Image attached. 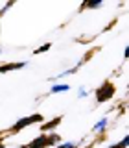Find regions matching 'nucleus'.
<instances>
[{"label": "nucleus", "mask_w": 129, "mask_h": 148, "mask_svg": "<svg viewBox=\"0 0 129 148\" xmlns=\"http://www.w3.org/2000/svg\"><path fill=\"white\" fill-rule=\"evenodd\" d=\"M50 46H52V45H50V43H46V45H43V46H41V48H37V50H35V54H43V52H46V50H48Z\"/></svg>", "instance_id": "11"}, {"label": "nucleus", "mask_w": 129, "mask_h": 148, "mask_svg": "<svg viewBox=\"0 0 129 148\" xmlns=\"http://www.w3.org/2000/svg\"><path fill=\"white\" fill-rule=\"evenodd\" d=\"M59 141H61V137L57 135V133H50V135H46V143H48V146H57Z\"/></svg>", "instance_id": "6"}, {"label": "nucleus", "mask_w": 129, "mask_h": 148, "mask_svg": "<svg viewBox=\"0 0 129 148\" xmlns=\"http://www.w3.org/2000/svg\"><path fill=\"white\" fill-rule=\"evenodd\" d=\"M105 126H107V119L103 117V119H101V120H100V122L96 124V126L92 128V130H94V132H100V130H105Z\"/></svg>", "instance_id": "9"}, {"label": "nucleus", "mask_w": 129, "mask_h": 148, "mask_svg": "<svg viewBox=\"0 0 129 148\" xmlns=\"http://www.w3.org/2000/svg\"><path fill=\"white\" fill-rule=\"evenodd\" d=\"M24 61H20V63H7V65H2L0 67V72H7V71H17V69H22L24 67Z\"/></svg>", "instance_id": "5"}, {"label": "nucleus", "mask_w": 129, "mask_h": 148, "mask_svg": "<svg viewBox=\"0 0 129 148\" xmlns=\"http://www.w3.org/2000/svg\"><path fill=\"white\" fill-rule=\"evenodd\" d=\"M118 145H120V148H127V137H124L122 141L118 143Z\"/></svg>", "instance_id": "12"}, {"label": "nucleus", "mask_w": 129, "mask_h": 148, "mask_svg": "<svg viewBox=\"0 0 129 148\" xmlns=\"http://www.w3.org/2000/svg\"><path fill=\"white\" fill-rule=\"evenodd\" d=\"M114 96V85L111 82H103L101 83V87H98V91H96V100L100 102H107Z\"/></svg>", "instance_id": "1"}, {"label": "nucleus", "mask_w": 129, "mask_h": 148, "mask_svg": "<svg viewBox=\"0 0 129 148\" xmlns=\"http://www.w3.org/2000/svg\"><path fill=\"white\" fill-rule=\"evenodd\" d=\"M48 146V143H46V135H39L35 137L33 141H30L26 145V148H46Z\"/></svg>", "instance_id": "3"}, {"label": "nucleus", "mask_w": 129, "mask_h": 148, "mask_svg": "<svg viewBox=\"0 0 129 148\" xmlns=\"http://www.w3.org/2000/svg\"><path fill=\"white\" fill-rule=\"evenodd\" d=\"M76 143H63V145H57L55 148H76Z\"/></svg>", "instance_id": "10"}, {"label": "nucleus", "mask_w": 129, "mask_h": 148, "mask_svg": "<svg viewBox=\"0 0 129 148\" xmlns=\"http://www.w3.org/2000/svg\"><path fill=\"white\" fill-rule=\"evenodd\" d=\"M0 148H2V143H0Z\"/></svg>", "instance_id": "14"}, {"label": "nucleus", "mask_w": 129, "mask_h": 148, "mask_svg": "<svg viewBox=\"0 0 129 148\" xmlns=\"http://www.w3.org/2000/svg\"><path fill=\"white\" fill-rule=\"evenodd\" d=\"M109 148H120V145H113V146H109Z\"/></svg>", "instance_id": "13"}, {"label": "nucleus", "mask_w": 129, "mask_h": 148, "mask_svg": "<svg viewBox=\"0 0 129 148\" xmlns=\"http://www.w3.org/2000/svg\"><path fill=\"white\" fill-rule=\"evenodd\" d=\"M68 89H70V87L64 85V83H59V85L55 83V85L52 87V92H64V91H68Z\"/></svg>", "instance_id": "8"}, {"label": "nucleus", "mask_w": 129, "mask_h": 148, "mask_svg": "<svg viewBox=\"0 0 129 148\" xmlns=\"http://www.w3.org/2000/svg\"><path fill=\"white\" fill-rule=\"evenodd\" d=\"M101 6V0H89V2H83L81 9H90V8H100Z\"/></svg>", "instance_id": "7"}, {"label": "nucleus", "mask_w": 129, "mask_h": 148, "mask_svg": "<svg viewBox=\"0 0 129 148\" xmlns=\"http://www.w3.org/2000/svg\"><path fill=\"white\" fill-rule=\"evenodd\" d=\"M43 120V115H39V113H35V115H30V117H24V119H20L18 122L13 124V128H11V132H20V130H24L26 126H31V124H35V122H41Z\"/></svg>", "instance_id": "2"}, {"label": "nucleus", "mask_w": 129, "mask_h": 148, "mask_svg": "<svg viewBox=\"0 0 129 148\" xmlns=\"http://www.w3.org/2000/svg\"><path fill=\"white\" fill-rule=\"evenodd\" d=\"M59 122H61V117H55V119L50 120V122L41 124V130H43V132H50V130H54L55 126H59Z\"/></svg>", "instance_id": "4"}]
</instances>
